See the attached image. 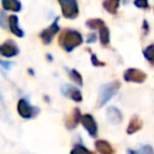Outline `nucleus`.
<instances>
[{
    "mask_svg": "<svg viewBox=\"0 0 154 154\" xmlns=\"http://www.w3.org/2000/svg\"><path fill=\"white\" fill-rule=\"evenodd\" d=\"M123 78L129 83H143L147 79V73L137 67H129L124 71Z\"/></svg>",
    "mask_w": 154,
    "mask_h": 154,
    "instance_id": "obj_5",
    "label": "nucleus"
},
{
    "mask_svg": "<svg viewBox=\"0 0 154 154\" xmlns=\"http://www.w3.org/2000/svg\"><path fill=\"white\" fill-rule=\"evenodd\" d=\"M143 128V122L138 116H132L128 123L126 126V134L128 135H134L137 131H140Z\"/></svg>",
    "mask_w": 154,
    "mask_h": 154,
    "instance_id": "obj_13",
    "label": "nucleus"
},
{
    "mask_svg": "<svg viewBox=\"0 0 154 154\" xmlns=\"http://www.w3.org/2000/svg\"><path fill=\"white\" fill-rule=\"evenodd\" d=\"M120 89V82L119 81H112L108 83H105L99 89V96H97V107L105 106Z\"/></svg>",
    "mask_w": 154,
    "mask_h": 154,
    "instance_id": "obj_2",
    "label": "nucleus"
},
{
    "mask_svg": "<svg viewBox=\"0 0 154 154\" xmlns=\"http://www.w3.org/2000/svg\"><path fill=\"white\" fill-rule=\"evenodd\" d=\"M153 12H154V7H153Z\"/></svg>",
    "mask_w": 154,
    "mask_h": 154,
    "instance_id": "obj_30",
    "label": "nucleus"
},
{
    "mask_svg": "<svg viewBox=\"0 0 154 154\" xmlns=\"http://www.w3.org/2000/svg\"><path fill=\"white\" fill-rule=\"evenodd\" d=\"M18 53L19 48L13 40H6L0 45V55H2L4 58H13L18 55Z\"/></svg>",
    "mask_w": 154,
    "mask_h": 154,
    "instance_id": "obj_8",
    "label": "nucleus"
},
{
    "mask_svg": "<svg viewBox=\"0 0 154 154\" xmlns=\"http://www.w3.org/2000/svg\"><path fill=\"white\" fill-rule=\"evenodd\" d=\"M6 11H1L0 12V26L1 28H7V20H8V16H6V13H5Z\"/></svg>",
    "mask_w": 154,
    "mask_h": 154,
    "instance_id": "obj_25",
    "label": "nucleus"
},
{
    "mask_svg": "<svg viewBox=\"0 0 154 154\" xmlns=\"http://www.w3.org/2000/svg\"><path fill=\"white\" fill-rule=\"evenodd\" d=\"M90 61H91L93 66H96V67H102V66L106 65V63H105V61H101V60L96 57V54H94V53L90 55Z\"/></svg>",
    "mask_w": 154,
    "mask_h": 154,
    "instance_id": "obj_24",
    "label": "nucleus"
},
{
    "mask_svg": "<svg viewBox=\"0 0 154 154\" xmlns=\"http://www.w3.org/2000/svg\"><path fill=\"white\" fill-rule=\"evenodd\" d=\"M0 65H2L5 69H10V67L12 66V64H10V63H7V61H4V60H0Z\"/></svg>",
    "mask_w": 154,
    "mask_h": 154,
    "instance_id": "obj_29",
    "label": "nucleus"
},
{
    "mask_svg": "<svg viewBox=\"0 0 154 154\" xmlns=\"http://www.w3.org/2000/svg\"><path fill=\"white\" fill-rule=\"evenodd\" d=\"M58 43L65 52L70 53L83 43V36L78 30L63 29L58 35Z\"/></svg>",
    "mask_w": 154,
    "mask_h": 154,
    "instance_id": "obj_1",
    "label": "nucleus"
},
{
    "mask_svg": "<svg viewBox=\"0 0 154 154\" xmlns=\"http://www.w3.org/2000/svg\"><path fill=\"white\" fill-rule=\"evenodd\" d=\"M128 154H154V149L150 144H142L137 149H128Z\"/></svg>",
    "mask_w": 154,
    "mask_h": 154,
    "instance_id": "obj_21",
    "label": "nucleus"
},
{
    "mask_svg": "<svg viewBox=\"0 0 154 154\" xmlns=\"http://www.w3.org/2000/svg\"><path fill=\"white\" fill-rule=\"evenodd\" d=\"M81 124L85 129V131L89 134L90 137L96 138V136L99 134V128H97V123H96L95 118L90 113H85V114L82 116Z\"/></svg>",
    "mask_w": 154,
    "mask_h": 154,
    "instance_id": "obj_7",
    "label": "nucleus"
},
{
    "mask_svg": "<svg viewBox=\"0 0 154 154\" xmlns=\"http://www.w3.org/2000/svg\"><path fill=\"white\" fill-rule=\"evenodd\" d=\"M149 31H150L149 23H148V20H147V19H143V20H142V32H143V35H144V36H147V35L149 34Z\"/></svg>",
    "mask_w": 154,
    "mask_h": 154,
    "instance_id": "obj_26",
    "label": "nucleus"
},
{
    "mask_svg": "<svg viewBox=\"0 0 154 154\" xmlns=\"http://www.w3.org/2000/svg\"><path fill=\"white\" fill-rule=\"evenodd\" d=\"M65 70H66V73H67L69 77H70V79H71L75 84L79 85V87L83 85V77H82V75H81L77 70H75V69H69V67H65Z\"/></svg>",
    "mask_w": 154,
    "mask_h": 154,
    "instance_id": "obj_18",
    "label": "nucleus"
},
{
    "mask_svg": "<svg viewBox=\"0 0 154 154\" xmlns=\"http://www.w3.org/2000/svg\"><path fill=\"white\" fill-rule=\"evenodd\" d=\"M17 112L23 119H31L40 113V108L30 105L25 99H19L17 102Z\"/></svg>",
    "mask_w": 154,
    "mask_h": 154,
    "instance_id": "obj_4",
    "label": "nucleus"
},
{
    "mask_svg": "<svg viewBox=\"0 0 154 154\" xmlns=\"http://www.w3.org/2000/svg\"><path fill=\"white\" fill-rule=\"evenodd\" d=\"M0 112L6 113V108H5V102H4V96H2L1 89H0Z\"/></svg>",
    "mask_w": 154,
    "mask_h": 154,
    "instance_id": "obj_28",
    "label": "nucleus"
},
{
    "mask_svg": "<svg viewBox=\"0 0 154 154\" xmlns=\"http://www.w3.org/2000/svg\"><path fill=\"white\" fill-rule=\"evenodd\" d=\"M142 54H143V58L150 65H154V42L149 43L148 46H146L143 48V51H142Z\"/></svg>",
    "mask_w": 154,
    "mask_h": 154,
    "instance_id": "obj_20",
    "label": "nucleus"
},
{
    "mask_svg": "<svg viewBox=\"0 0 154 154\" xmlns=\"http://www.w3.org/2000/svg\"><path fill=\"white\" fill-rule=\"evenodd\" d=\"M99 41L101 43L102 47H108L109 46V42H111V32H109V29L108 26H103L99 30Z\"/></svg>",
    "mask_w": 154,
    "mask_h": 154,
    "instance_id": "obj_17",
    "label": "nucleus"
},
{
    "mask_svg": "<svg viewBox=\"0 0 154 154\" xmlns=\"http://www.w3.org/2000/svg\"><path fill=\"white\" fill-rule=\"evenodd\" d=\"M58 22H59V18H55L48 28L43 29V30L38 34V36H40V38H41V41H42L43 45H49V43L53 41V38L57 36V34H59V25H58Z\"/></svg>",
    "mask_w": 154,
    "mask_h": 154,
    "instance_id": "obj_6",
    "label": "nucleus"
},
{
    "mask_svg": "<svg viewBox=\"0 0 154 154\" xmlns=\"http://www.w3.org/2000/svg\"><path fill=\"white\" fill-rule=\"evenodd\" d=\"M1 6L4 11L14 12V13L22 10V4L19 0H1Z\"/></svg>",
    "mask_w": 154,
    "mask_h": 154,
    "instance_id": "obj_15",
    "label": "nucleus"
},
{
    "mask_svg": "<svg viewBox=\"0 0 154 154\" xmlns=\"http://www.w3.org/2000/svg\"><path fill=\"white\" fill-rule=\"evenodd\" d=\"M64 18L75 19L79 14V7L77 0H58Z\"/></svg>",
    "mask_w": 154,
    "mask_h": 154,
    "instance_id": "obj_3",
    "label": "nucleus"
},
{
    "mask_svg": "<svg viewBox=\"0 0 154 154\" xmlns=\"http://www.w3.org/2000/svg\"><path fill=\"white\" fill-rule=\"evenodd\" d=\"M120 2H122V0H103L102 1V7L109 14H117L118 8L120 6Z\"/></svg>",
    "mask_w": 154,
    "mask_h": 154,
    "instance_id": "obj_16",
    "label": "nucleus"
},
{
    "mask_svg": "<svg viewBox=\"0 0 154 154\" xmlns=\"http://www.w3.org/2000/svg\"><path fill=\"white\" fill-rule=\"evenodd\" d=\"M7 28L10 29V31L17 36V37H23L24 36V31L23 29L19 26V19L17 14H10L8 16V20H7Z\"/></svg>",
    "mask_w": 154,
    "mask_h": 154,
    "instance_id": "obj_12",
    "label": "nucleus"
},
{
    "mask_svg": "<svg viewBox=\"0 0 154 154\" xmlns=\"http://www.w3.org/2000/svg\"><path fill=\"white\" fill-rule=\"evenodd\" d=\"M61 94L65 97H69L75 102H82V100H83L81 90L77 87L71 85V84H63L61 85Z\"/></svg>",
    "mask_w": 154,
    "mask_h": 154,
    "instance_id": "obj_9",
    "label": "nucleus"
},
{
    "mask_svg": "<svg viewBox=\"0 0 154 154\" xmlns=\"http://www.w3.org/2000/svg\"><path fill=\"white\" fill-rule=\"evenodd\" d=\"M82 113H81V109L78 107H75L72 109V112L66 117L65 119V126L67 130H75L77 128V125L81 123V119H82Z\"/></svg>",
    "mask_w": 154,
    "mask_h": 154,
    "instance_id": "obj_10",
    "label": "nucleus"
},
{
    "mask_svg": "<svg viewBox=\"0 0 154 154\" xmlns=\"http://www.w3.org/2000/svg\"><path fill=\"white\" fill-rule=\"evenodd\" d=\"M106 118H107L109 124L118 125V124H120L123 122V113L116 106H109L106 109Z\"/></svg>",
    "mask_w": 154,
    "mask_h": 154,
    "instance_id": "obj_11",
    "label": "nucleus"
},
{
    "mask_svg": "<svg viewBox=\"0 0 154 154\" xmlns=\"http://www.w3.org/2000/svg\"><path fill=\"white\" fill-rule=\"evenodd\" d=\"M106 24H105V20L101 19V18H90L85 22V26L90 30H100L101 28H103Z\"/></svg>",
    "mask_w": 154,
    "mask_h": 154,
    "instance_id": "obj_19",
    "label": "nucleus"
},
{
    "mask_svg": "<svg viewBox=\"0 0 154 154\" xmlns=\"http://www.w3.org/2000/svg\"><path fill=\"white\" fill-rule=\"evenodd\" d=\"M134 6L136 8H140V10H143V11H147L149 10V1L148 0H134Z\"/></svg>",
    "mask_w": 154,
    "mask_h": 154,
    "instance_id": "obj_23",
    "label": "nucleus"
},
{
    "mask_svg": "<svg viewBox=\"0 0 154 154\" xmlns=\"http://www.w3.org/2000/svg\"><path fill=\"white\" fill-rule=\"evenodd\" d=\"M70 154H95L94 152H91L90 149H88L85 146H83L82 143H77L72 147Z\"/></svg>",
    "mask_w": 154,
    "mask_h": 154,
    "instance_id": "obj_22",
    "label": "nucleus"
},
{
    "mask_svg": "<svg viewBox=\"0 0 154 154\" xmlns=\"http://www.w3.org/2000/svg\"><path fill=\"white\" fill-rule=\"evenodd\" d=\"M97 37H99V36H96L95 32H90V34H88V36H87V43H94V42H96Z\"/></svg>",
    "mask_w": 154,
    "mask_h": 154,
    "instance_id": "obj_27",
    "label": "nucleus"
},
{
    "mask_svg": "<svg viewBox=\"0 0 154 154\" xmlns=\"http://www.w3.org/2000/svg\"><path fill=\"white\" fill-rule=\"evenodd\" d=\"M94 147L99 154H114L112 144L106 140H96L94 142Z\"/></svg>",
    "mask_w": 154,
    "mask_h": 154,
    "instance_id": "obj_14",
    "label": "nucleus"
}]
</instances>
